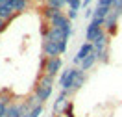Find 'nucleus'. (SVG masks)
<instances>
[{
  "mask_svg": "<svg viewBox=\"0 0 122 117\" xmlns=\"http://www.w3.org/2000/svg\"><path fill=\"white\" fill-rule=\"evenodd\" d=\"M52 91H54V78L48 76V74H39L37 82H35V86H33V95L39 99V102H41V104L48 102Z\"/></svg>",
  "mask_w": 122,
  "mask_h": 117,
  "instance_id": "1",
  "label": "nucleus"
},
{
  "mask_svg": "<svg viewBox=\"0 0 122 117\" xmlns=\"http://www.w3.org/2000/svg\"><path fill=\"white\" fill-rule=\"evenodd\" d=\"M78 74H80V67H70V69L63 71V72H61V76H59V86H61V89L70 91L72 86H74V80L78 78Z\"/></svg>",
  "mask_w": 122,
  "mask_h": 117,
  "instance_id": "2",
  "label": "nucleus"
},
{
  "mask_svg": "<svg viewBox=\"0 0 122 117\" xmlns=\"http://www.w3.org/2000/svg\"><path fill=\"white\" fill-rule=\"evenodd\" d=\"M104 22H106V19H96V17L91 19V22L87 26V30H85V41L87 43H92L98 37V33L104 30Z\"/></svg>",
  "mask_w": 122,
  "mask_h": 117,
  "instance_id": "3",
  "label": "nucleus"
},
{
  "mask_svg": "<svg viewBox=\"0 0 122 117\" xmlns=\"http://www.w3.org/2000/svg\"><path fill=\"white\" fill-rule=\"evenodd\" d=\"M69 102H70V93H69V91H65V89H61L59 95H57V99L54 100L52 115H59V113H63Z\"/></svg>",
  "mask_w": 122,
  "mask_h": 117,
  "instance_id": "4",
  "label": "nucleus"
},
{
  "mask_svg": "<svg viewBox=\"0 0 122 117\" xmlns=\"http://www.w3.org/2000/svg\"><path fill=\"white\" fill-rule=\"evenodd\" d=\"M122 17V9H111V13L106 17V22H104V30L111 35L117 32V24H118V19Z\"/></svg>",
  "mask_w": 122,
  "mask_h": 117,
  "instance_id": "5",
  "label": "nucleus"
},
{
  "mask_svg": "<svg viewBox=\"0 0 122 117\" xmlns=\"http://www.w3.org/2000/svg\"><path fill=\"white\" fill-rule=\"evenodd\" d=\"M61 67H63V61H61V58L57 56V58H48V61H46V67H45V74H48V76H56L57 72L61 71Z\"/></svg>",
  "mask_w": 122,
  "mask_h": 117,
  "instance_id": "6",
  "label": "nucleus"
},
{
  "mask_svg": "<svg viewBox=\"0 0 122 117\" xmlns=\"http://www.w3.org/2000/svg\"><path fill=\"white\" fill-rule=\"evenodd\" d=\"M43 54L46 58H57V56H61L59 45L54 43V41H48V39H43Z\"/></svg>",
  "mask_w": 122,
  "mask_h": 117,
  "instance_id": "7",
  "label": "nucleus"
},
{
  "mask_svg": "<svg viewBox=\"0 0 122 117\" xmlns=\"http://www.w3.org/2000/svg\"><path fill=\"white\" fill-rule=\"evenodd\" d=\"M92 52H94V47H92V43H87V41H85L83 45L80 47L78 54L74 56V65H78V67H80V65H81V61H83V60H85V58H87L89 54H92Z\"/></svg>",
  "mask_w": 122,
  "mask_h": 117,
  "instance_id": "8",
  "label": "nucleus"
},
{
  "mask_svg": "<svg viewBox=\"0 0 122 117\" xmlns=\"http://www.w3.org/2000/svg\"><path fill=\"white\" fill-rule=\"evenodd\" d=\"M92 47H94V52H102V50L109 48V33L106 30H102L98 33V37L92 41Z\"/></svg>",
  "mask_w": 122,
  "mask_h": 117,
  "instance_id": "9",
  "label": "nucleus"
},
{
  "mask_svg": "<svg viewBox=\"0 0 122 117\" xmlns=\"http://www.w3.org/2000/svg\"><path fill=\"white\" fill-rule=\"evenodd\" d=\"M15 17H17V13L13 11V8L9 6L8 2H2V4H0V19H4V21L11 22Z\"/></svg>",
  "mask_w": 122,
  "mask_h": 117,
  "instance_id": "10",
  "label": "nucleus"
},
{
  "mask_svg": "<svg viewBox=\"0 0 122 117\" xmlns=\"http://www.w3.org/2000/svg\"><path fill=\"white\" fill-rule=\"evenodd\" d=\"M4 2H8L9 6L13 8V11H15L17 15H20L22 11H26V9H28V6H30L26 0H4Z\"/></svg>",
  "mask_w": 122,
  "mask_h": 117,
  "instance_id": "11",
  "label": "nucleus"
},
{
  "mask_svg": "<svg viewBox=\"0 0 122 117\" xmlns=\"http://www.w3.org/2000/svg\"><path fill=\"white\" fill-rule=\"evenodd\" d=\"M63 11L57 8H50V6H45V8L41 9V15H43V19H46V21H54L56 17H59Z\"/></svg>",
  "mask_w": 122,
  "mask_h": 117,
  "instance_id": "12",
  "label": "nucleus"
},
{
  "mask_svg": "<svg viewBox=\"0 0 122 117\" xmlns=\"http://www.w3.org/2000/svg\"><path fill=\"white\" fill-rule=\"evenodd\" d=\"M85 82H87V74H85L83 71L80 69V74H78V78L74 80V86H72V89H70L69 93H70V95H74L76 91H80V89L83 87V84H85Z\"/></svg>",
  "mask_w": 122,
  "mask_h": 117,
  "instance_id": "13",
  "label": "nucleus"
},
{
  "mask_svg": "<svg viewBox=\"0 0 122 117\" xmlns=\"http://www.w3.org/2000/svg\"><path fill=\"white\" fill-rule=\"evenodd\" d=\"M96 61H98V58H96V52H92V54H89V56H87V58L83 60V61H81L80 69L85 72V71H89V69H91V67H92V65H94Z\"/></svg>",
  "mask_w": 122,
  "mask_h": 117,
  "instance_id": "14",
  "label": "nucleus"
},
{
  "mask_svg": "<svg viewBox=\"0 0 122 117\" xmlns=\"http://www.w3.org/2000/svg\"><path fill=\"white\" fill-rule=\"evenodd\" d=\"M6 117H22V111H20V104H19V102H11V104H8V111H6Z\"/></svg>",
  "mask_w": 122,
  "mask_h": 117,
  "instance_id": "15",
  "label": "nucleus"
},
{
  "mask_svg": "<svg viewBox=\"0 0 122 117\" xmlns=\"http://www.w3.org/2000/svg\"><path fill=\"white\" fill-rule=\"evenodd\" d=\"M111 9H113V8H100V6H96L94 15H92V17H96V19H106V17L111 13Z\"/></svg>",
  "mask_w": 122,
  "mask_h": 117,
  "instance_id": "16",
  "label": "nucleus"
},
{
  "mask_svg": "<svg viewBox=\"0 0 122 117\" xmlns=\"http://www.w3.org/2000/svg\"><path fill=\"white\" fill-rule=\"evenodd\" d=\"M46 6H50V8H57V9H63V6H67V0H46Z\"/></svg>",
  "mask_w": 122,
  "mask_h": 117,
  "instance_id": "17",
  "label": "nucleus"
},
{
  "mask_svg": "<svg viewBox=\"0 0 122 117\" xmlns=\"http://www.w3.org/2000/svg\"><path fill=\"white\" fill-rule=\"evenodd\" d=\"M96 58H98L100 63H109V48L102 50V52H96Z\"/></svg>",
  "mask_w": 122,
  "mask_h": 117,
  "instance_id": "18",
  "label": "nucleus"
},
{
  "mask_svg": "<svg viewBox=\"0 0 122 117\" xmlns=\"http://www.w3.org/2000/svg\"><path fill=\"white\" fill-rule=\"evenodd\" d=\"M81 2H83V0H67V6H69V9H76V11H80Z\"/></svg>",
  "mask_w": 122,
  "mask_h": 117,
  "instance_id": "19",
  "label": "nucleus"
},
{
  "mask_svg": "<svg viewBox=\"0 0 122 117\" xmlns=\"http://www.w3.org/2000/svg\"><path fill=\"white\" fill-rule=\"evenodd\" d=\"M63 115H65V117H76V115H74V102H72V100L67 104V108H65V111H63Z\"/></svg>",
  "mask_w": 122,
  "mask_h": 117,
  "instance_id": "20",
  "label": "nucleus"
},
{
  "mask_svg": "<svg viewBox=\"0 0 122 117\" xmlns=\"http://www.w3.org/2000/svg\"><path fill=\"white\" fill-rule=\"evenodd\" d=\"M6 111H8V104L0 100V117H6Z\"/></svg>",
  "mask_w": 122,
  "mask_h": 117,
  "instance_id": "21",
  "label": "nucleus"
},
{
  "mask_svg": "<svg viewBox=\"0 0 122 117\" xmlns=\"http://www.w3.org/2000/svg\"><path fill=\"white\" fill-rule=\"evenodd\" d=\"M98 6L100 8H113L111 6V0H98Z\"/></svg>",
  "mask_w": 122,
  "mask_h": 117,
  "instance_id": "22",
  "label": "nucleus"
},
{
  "mask_svg": "<svg viewBox=\"0 0 122 117\" xmlns=\"http://www.w3.org/2000/svg\"><path fill=\"white\" fill-rule=\"evenodd\" d=\"M67 17H69L70 21H74V19L78 17V11H76V9H69V13H67Z\"/></svg>",
  "mask_w": 122,
  "mask_h": 117,
  "instance_id": "23",
  "label": "nucleus"
},
{
  "mask_svg": "<svg viewBox=\"0 0 122 117\" xmlns=\"http://www.w3.org/2000/svg\"><path fill=\"white\" fill-rule=\"evenodd\" d=\"M8 28V21H4V19H0V33Z\"/></svg>",
  "mask_w": 122,
  "mask_h": 117,
  "instance_id": "24",
  "label": "nucleus"
},
{
  "mask_svg": "<svg viewBox=\"0 0 122 117\" xmlns=\"http://www.w3.org/2000/svg\"><path fill=\"white\" fill-rule=\"evenodd\" d=\"M113 9H122V0H115V4H113Z\"/></svg>",
  "mask_w": 122,
  "mask_h": 117,
  "instance_id": "25",
  "label": "nucleus"
},
{
  "mask_svg": "<svg viewBox=\"0 0 122 117\" xmlns=\"http://www.w3.org/2000/svg\"><path fill=\"white\" fill-rule=\"evenodd\" d=\"M91 2H92V0H83V2H81V6H83V8L87 9V8H89V4H91Z\"/></svg>",
  "mask_w": 122,
  "mask_h": 117,
  "instance_id": "26",
  "label": "nucleus"
},
{
  "mask_svg": "<svg viewBox=\"0 0 122 117\" xmlns=\"http://www.w3.org/2000/svg\"><path fill=\"white\" fill-rule=\"evenodd\" d=\"M54 117H65V115H63V113H59V115H54Z\"/></svg>",
  "mask_w": 122,
  "mask_h": 117,
  "instance_id": "27",
  "label": "nucleus"
},
{
  "mask_svg": "<svg viewBox=\"0 0 122 117\" xmlns=\"http://www.w3.org/2000/svg\"><path fill=\"white\" fill-rule=\"evenodd\" d=\"M26 2H28V4H30V2H31V0H26Z\"/></svg>",
  "mask_w": 122,
  "mask_h": 117,
  "instance_id": "28",
  "label": "nucleus"
}]
</instances>
